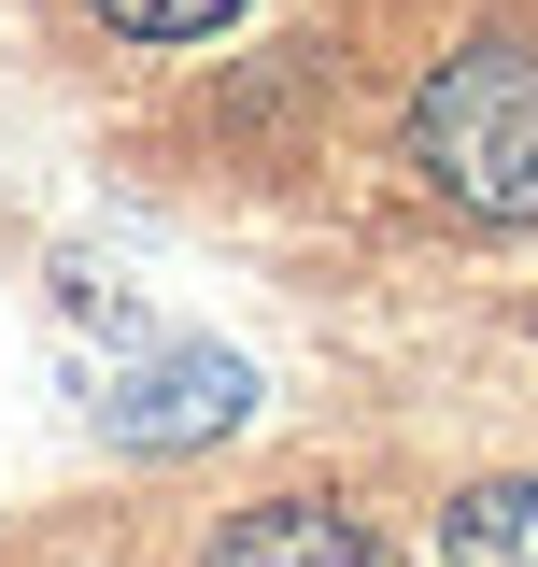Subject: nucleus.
Here are the masks:
<instances>
[{"label": "nucleus", "mask_w": 538, "mask_h": 567, "mask_svg": "<svg viewBox=\"0 0 538 567\" xmlns=\"http://www.w3.org/2000/svg\"><path fill=\"white\" fill-rule=\"evenodd\" d=\"M411 171L468 227H538V43H454V58L411 85Z\"/></svg>", "instance_id": "nucleus-1"}, {"label": "nucleus", "mask_w": 538, "mask_h": 567, "mask_svg": "<svg viewBox=\"0 0 538 567\" xmlns=\"http://www.w3.org/2000/svg\"><path fill=\"white\" fill-rule=\"evenodd\" d=\"M199 567H397V554L327 496H256V511H227L199 539Z\"/></svg>", "instance_id": "nucleus-3"}, {"label": "nucleus", "mask_w": 538, "mask_h": 567, "mask_svg": "<svg viewBox=\"0 0 538 567\" xmlns=\"http://www.w3.org/2000/svg\"><path fill=\"white\" fill-rule=\"evenodd\" d=\"M241 0H100V29H128V43H213Z\"/></svg>", "instance_id": "nucleus-5"}, {"label": "nucleus", "mask_w": 538, "mask_h": 567, "mask_svg": "<svg viewBox=\"0 0 538 567\" xmlns=\"http://www.w3.org/2000/svg\"><path fill=\"white\" fill-rule=\"evenodd\" d=\"M439 554L454 567H538V483H468L439 511Z\"/></svg>", "instance_id": "nucleus-4"}, {"label": "nucleus", "mask_w": 538, "mask_h": 567, "mask_svg": "<svg viewBox=\"0 0 538 567\" xmlns=\"http://www.w3.org/2000/svg\"><path fill=\"white\" fill-rule=\"evenodd\" d=\"M241 398H256V369H241V354H156V369H142L128 398H114V440H128V454H170V440H213V425H241Z\"/></svg>", "instance_id": "nucleus-2"}]
</instances>
